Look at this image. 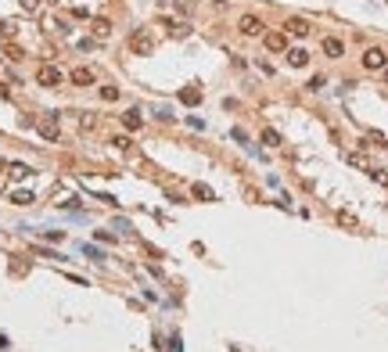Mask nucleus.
<instances>
[{
  "label": "nucleus",
  "instance_id": "f257e3e1",
  "mask_svg": "<svg viewBox=\"0 0 388 352\" xmlns=\"http://www.w3.org/2000/svg\"><path fill=\"white\" fill-rule=\"evenodd\" d=\"M130 51L140 54V58H147V54L154 51V36H151V29H137V32L130 36Z\"/></svg>",
  "mask_w": 388,
  "mask_h": 352
},
{
  "label": "nucleus",
  "instance_id": "f03ea898",
  "mask_svg": "<svg viewBox=\"0 0 388 352\" xmlns=\"http://www.w3.org/2000/svg\"><path fill=\"white\" fill-rule=\"evenodd\" d=\"M61 80H65V72L54 68V65H40V68H36V83H40V87H61Z\"/></svg>",
  "mask_w": 388,
  "mask_h": 352
},
{
  "label": "nucleus",
  "instance_id": "7ed1b4c3",
  "mask_svg": "<svg viewBox=\"0 0 388 352\" xmlns=\"http://www.w3.org/2000/svg\"><path fill=\"white\" fill-rule=\"evenodd\" d=\"M36 133H40L44 140H58L61 130H58V115H44L40 123H36Z\"/></svg>",
  "mask_w": 388,
  "mask_h": 352
},
{
  "label": "nucleus",
  "instance_id": "20e7f679",
  "mask_svg": "<svg viewBox=\"0 0 388 352\" xmlns=\"http://www.w3.org/2000/svg\"><path fill=\"white\" fill-rule=\"evenodd\" d=\"M262 18L259 15H241V22H238V32L241 36H262Z\"/></svg>",
  "mask_w": 388,
  "mask_h": 352
},
{
  "label": "nucleus",
  "instance_id": "39448f33",
  "mask_svg": "<svg viewBox=\"0 0 388 352\" xmlns=\"http://www.w3.org/2000/svg\"><path fill=\"white\" fill-rule=\"evenodd\" d=\"M384 58H388V54H384L381 47H367V51H363V68L377 72V68H384Z\"/></svg>",
  "mask_w": 388,
  "mask_h": 352
},
{
  "label": "nucleus",
  "instance_id": "423d86ee",
  "mask_svg": "<svg viewBox=\"0 0 388 352\" xmlns=\"http://www.w3.org/2000/svg\"><path fill=\"white\" fill-rule=\"evenodd\" d=\"M266 51H274V54L288 51V36L284 32H266Z\"/></svg>",
  "mask_w": 388,
  "mask_h": 352
},
{
  "label": "nucleus",
  "instance_id": "0eeeda50",
  "mask_svg": "<svg viewBox=\"0 0 388 352\" xmlns=\"http://www.w3.org/2000/svg\"><path fill=\"white\" fill-rule=\"evenodd\" d=\"M68 80H72L75 87H90V83H94V68H72Z\"/></svg>",
  "mask_w": 388,
  "mask_h": 352
},
{
  "label": "nucleus",
  "instance_id": "6e6552de",
  "mask_svg": "<svg viewBox=\"0 0 388 352\" xmlns=\"http://www.w3.org/2000/svg\"><path fill=\"white\" fill-rule=\"evenodd\" d=\"M324 54L327 58H341L345 54V44L338 40V36H327V40H324Z\"/></svg>",
  "mask_w": 388,
  "mask_h": 352
},
{
  "label": "nucleus",
  "instance_id": "1a4fd4ad",
  "mask_svg": "<svg viewBox=\"0 0 388 352\" xmlns=\"http://www.w3.org/2000/svg\"><path fill=\"white\" fill-rule=\"evenodd\" d=\"M123 126H126V130H140V126H144V119H140V111H137V108L123 111Z\"/></svg>",
  "mask_w": 388,
  "mask_h": 352
},
{
  "label": "nucleus",
  "instance_id": "9d476101",
  "mask_svg": "<svg viewBox=\"0 0 388 352\" xmlns=\"http://www.w3.org/2000/svg\"><path fill=\"white\" fill-rule=\"evenodd\" d=\"M190 194H194V198H198V202H216L212 187H205V183H194V187H190Z\"/></svg>",
  "mask_w": 388,
  "mask_h": 352
},
{
  "label": "nucleus",
  "instance_id": "9b49d317",
  "mask_svg": "<svg viewBox=\"0 0 388 352\" xmlns=\"http://www.w3.org/2000/svg\"><path fill=\"white\" fill-rule=\"evenodd\" d=\"M288 32H295V36H309V22H305V18H288Z\"/></svg>",
  "mask_w": 388,
  "mask_h": 352
},
{
  "label": "nucleus",
  "instance_id": "f8f14e48",
  "mask_svg": "<svg viewBox=\"0 0 388 352\" xmlns=\"http://www.w3.org/2000/svg\"><path fill=\"white\" fill-rule=\"evenodd\" d=\"M288 61H291L295 68H302V65L309 61V51H305V47H295V51H288Z\"/></svg>",
  "mask_w": 388,
  "mask_h": 352
},
{
  "label": "nucleus",
  "instance_id": "ddd939ff",
  "mask_svg": "<svg viewBox=\"0 0 388 352\" xmlns=\"http://www.w3.org/2000/svg\"><path fill=\"white\" fill-rule=\"evenodd\" d=\"M180 101H183V104H198V101H202V90H198V87H183V90H180Z\"/></svg>",
  "mask_w": 388,
  "mask_h": 352
},
{
  "label": "nucleus",
  "instance_id": "4468645a",
  "mask_svg": "<svg viewBox=\"0 0 388 352\" xmlns=\"http://www.w3.org/2000/svg\"><path fill=\"white\" fill-rule=\"evenodd\" d=\"M334 219H338V226H345V230H360V219H356L353 212H338Z\"/></svg>",
  "mask_w": 388,
  "mask_h": 352
},
{
  "label": "nucleus",
  "instance_id": "2eb2a0df",
  "mask_svg": "<svg viewBox=\"0 0 388 352\" xmlns=\"http://www.w3.org/2000/svg\"><path fill=\"white\" fill-rule=\"evenodd\" d=\"M90 29H94L97 36H108V32H111V22H108V18H94V22H90Z\"/></svg>",
  "mask_w": 388,
  "mask_h": 352
},
{
  "label": "nucleus",
  "instance_id": "dca6fc26",
  "mask_svg": "<svg viewBox=\"0 0 388 352\" xmlns=\"http://www.w3.org/2000/svg\"><path fill=\"white\" fill-rule=\"evenodd\" d=\"M8 173H11L15 180H22V176H29L32 169H29V166H22V162H11V166H8Z\"/></svg>",
  "mask_w": 388,
  "mask_h": 352
},
{
  "label": "nucleus",
  "instance_id": "f3484780",
  "mask_svg": "<svg viewBox=\"0 0 388 352\" xmlns=\"http://www.w3.org/2000/svg\"><path fill=\"white\" fill-rule=\"evenodd\" d=\"M11 202H15V205H32V194H29V190H15Z\"/></svg>",
  "mask_w": 388,
  "mask_h": 352
},
{
  "label": "nucleus",
  "instance_id": "a211bd4d",
  "mask_svg": "<svg viewBox=\"0 0 388 352\" xmlns=\"http://www.w3.org/2000/svg\"><path fill=\"white\" fill-rule=\"evenodd\" d=\"M262 144H269V147H277V144H281V137H277V130H262Z\"/></svg>",
  "mask_w": 388,
  "mask_h": 352
},
{
  "label": "nucleus",
  "instance_id": "6ab92c4d",
  "mask_svg": "<svg viewBox=\"0 0 388 352\" xmlns=\"http://www.w3.org/2000/svg\"><path fill=\"white\" fill-rule=\"evenodd\" d=\"M101 97L104 101H119V87H101Z\"/></svg>",
  "mask_w": 388,
  "mask_h": 352
},
{
  "label": "nucleus",
  "instance_id": "aec40b11",
  "mask_svg": "<svg viewBox=\"0 0 388 352\" xmlns=\"http://www.w3.org/2000/svg\"><path fill=\"white\" fill-rule=\"evenodd\" d=\"M370 176H374L381 187H388V169H370Z\"/></svg>",
  "mask_w": 388,
  "mask_h": 352
},
{
  "label": "nucleus",
  "instance_id": "412c9836",
  "mask_svg": "<svg viewBox=\"0 0 388 352\" xmlns=\"http://www.w3.org/2000/svg\"><path fill=\"white\" fill-rule=\"evenodd\" d=\"M80 126H83V130H94V126H97V119H94V115H83Z\"/></svg>",
  "mask_w": 388,
  "mask_h": 352
},
{
  "label": "nucleus",
  "instance_id": "4be33fe9",
  "mask_svg": "<svg viewBox=\"0 0 388 352\" xmlns=\"http://www.w3.org/2000/svg\"><path fill=\"white\" fill-rule=\"evenodd\" d=\"M44 238H47V241H61L65 233H61V230H44Z\"/></svg>",
  "mask_w": 388,
  "mask_h": 352
},
{
  "label": "nucleus",
  "instance_id": "5701e85b",
  "mask_svg": "<svg viewBox=\"0 0 388 352\" xmlns=\"http://www.w3.org/2000/svg\"><path fill=\"white\" fill-rule=\"evenodd\" d=\"M0 32H4V36H15V22H0Z\"/></svg>",
  "mask_w": 388,
  "mask_h": 352
},
{
  "label": "nucleus",
  "instance_id": "b1692460",
  "mask_svg": "<svg viewBox=\"0 0 388 352\" xmlns=\"http://www.w3.org/2000/svg\"><path fill=\"white\" fill-rule=\"evenodd\" d=\"M22 8L25 11H36V8H40V0H22Z\"/></svg>",
  "mask_w": 388,
  "mask_h": 352
},
{
  "label": "nucleus",
  "instance_id": "393cba45",
  "mask_svg": "<svg viewBox=\"0 0 388 352\" xmlns=\"http://www.w3.org/2000/svg\"><path fill=\"white\" fill-rule=\"evenodd\" d=\"M0 97H8V83H0Z\"/></svg>",
  "mask_w": 388,
  "mask_h": 352
},
{
  "label": "nucleus",
  "instance_id": "a878e982",
  "mask_svg": "<svg viewBox=\"0 0 388 352\" xmlns=\"http://www.w3.org/2000/svg\"><path fill=\"white\" fill-rule=\"evenodd\" d=\"M384 83H388V68H384Z\"/></svg>",
  "mask_w": 388,
  "mask_h": 352
},
{
  "label": "nucleus",
  "instance_id": "bb28decb",
  "mask_svg": "<svg viewBox=\"0 0 388 352\" xmlns=\"http://www.w3.org/2000/svg\"><path fill=\"white\" fill-rule=\"evenodd\" d=\"M0 169H4V162H0Z\"/></svg>",
  "mask_w": 388,
  "mask_h": 352
},
{
  "label": "nucleus",
  "instance_id": "cd10ccee",
  "mask_svg": "<svg viewBox=\"0 0 388 352\" xmlns=\"http://www.w3.org/2000/svg\"><path fill=\"white\" fill-rule=\"evenodd\" d=\"M384 147H388V140H384Z\"/></svg>",
  "mask_w": 388,
  "mask_h": 352
}]
</instances>
